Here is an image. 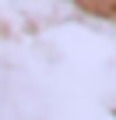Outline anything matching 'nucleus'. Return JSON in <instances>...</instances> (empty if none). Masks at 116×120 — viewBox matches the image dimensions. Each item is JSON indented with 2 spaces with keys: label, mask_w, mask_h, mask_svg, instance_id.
I'll return each mask as SVG.
<instances>
[{
  "label": "nucleus",
  "mask_w": 116,
  "mask_h": 120,
  "mask_svg": "<svg viewBox=\"0 0 116 120\" xmlns=\"http://www.w3.org/2000/svg\"><path fill=\"white\" fill-rule=\"evenodd\" d=\"M74 4H81L95 14H116V0H74Z\"/></svg>",
  "instance_id": "nucleus-1"
}]
</instances>
